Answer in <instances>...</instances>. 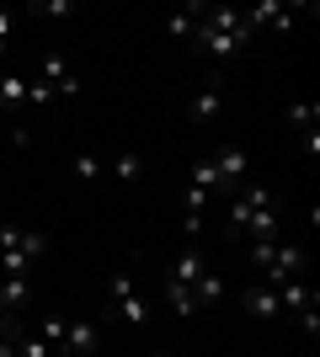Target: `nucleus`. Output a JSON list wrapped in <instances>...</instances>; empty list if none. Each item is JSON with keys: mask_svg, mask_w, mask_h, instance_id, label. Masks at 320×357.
I'll list each match as a JSON object with an SVG mask.
<instances>
[{"mask_svg": "<svg viewBox=\"0 0 320 357\" xmlns=\"http://www.w3.org/2000/svg\"><path fill=\"white\" fill-rule=\"evenodd\" d=\"M27 102V80L22 75H0V107H22Z\"/></svg>", "mask_w": 320, "mask_h": 357, "instance_id": "obj_14", "label": "nucleus"}, {"mask_svg": "<svg viewBox=\"0 0 320 357\" xmlns=\"http://www.w3.org/2000/svg\"><path fill=\"white\" fill-rule=\"evenodd\" d=\"M38 80H43V86H54V96H75L80 91V75L70 70V59H64V54H43V64H38Z\"/></svg>", "mask_w": 320, "mask_h": 357, "instance_id": "obj_8", "label": "nucleus"}, {"mask_svg": "<svg viewBox=\"0 0 320 357\" xmlns=\"http://www.w3.org/2000/svg\"><path fill=\"white\" fill-rule=\"evenodd\" d=\"M203 272H208V261H203V245L192 240V245H182V256H176V261L166 267V283H182V288H192V283L203 278Z\"/></svg>", "mask_w": 320, "mask_h": 357, "instance_id": "obj_9", "label": "nucleus"}, {"mask_svg": "<svg viewBox=\"0 0 320 357\" xmlns=\"http://www.w3.org/2000/svg\"><path fill=\"white\" fill-rule=\"evenodd\" d=\"M155 357H166V352H155Z\"/></svg>", "mask_w": 320, "mask_h": 357, "instance_id": "obj_24", "label": "nucleus"}, {"mask_svg": "<svg viewBox=\"0 0 320 357\" xmlns=\"http://www.w3.org/2000/svg\"><path fill=\"white\" fill-rule=\"evenodd\" d=\"M192 298H198V310H203V304H213V298H224V283H219V272H203L198 283H192Z\"/></svg>", "mask_w": 320, "mask_h": 357, "instance_id": "obj_15", "label": "nucleus"}, {"mask_svg": "<svg viewBox=\"0 0 320 357\" xmlns=\"http://www.w3.org/2000/svg\"><path fill=\"white\" fill-rule=\"evenodd\" d=\"M70 165H75L80 181H96V176H102V160H96L91 149H75V160H70Z\"/></svg>", "mask_w": 320, "mask_h": 357, "instance_id": "obj_17", "label": "nucleus"}, {"mask_svg": "<svg viewBox=\"0 0 320 357\" xmlns=\"http://www.w3.org/2000/svg\"><path fill=\"white\" fill-rule=\"evenodd\" d=\"M245 310H251V320H277V314H283V298H277V288L273 283H251L245 288Z\"/></svg>", "mask_w": 320, "mask_h": 357, "instance_id": "obj_10", "label": "nucleus"}, {"mask_svg": "<svg viewBox=\"0 0 320 357\" xmlns=\"http://www.w3.org/2000/svg\"><path fill=\"white\" fill-rule=\"evenodd\" d=\"M107 314L118 320V326H150V304L139 294L134 272H112V283H107Z\"/></svg>", "mask_w": 320, "mask_h": 357, "instance_id": "obj_4", "label": "nucleus"}, {"mask_svg": "<svg viewBox=\"0 0 320 357\" xmlns=\"http://www.w3.org/2000/svg\"><path fill=\"white\" fill-rule=\"evenodd\" d=\"M0 294H6L11 320H16V314H27V304H32V283H27V278H0Z\"/></svg>", "mask_w": 320, "mask_h": 357, "instance_id": "obj_11", "label": "nucleus"}, {"mask_svg": "<svg viewBox=\"0 0 320 357\" xmlns=\"http://www.w3.org/2000/svg\"><path fill=\"white\" fill-rule=\"evenodd\" d=\"M208 160H213V176H219V187H224V192L251 187V155H245L241 144H224L219 155H208Z\"/></svg>", "mask_w": 320, "mask_h": 357, "instance_id": "obj_5", "label": "nucleus"}, {"mask_svg": "<svg viewBox=\"0 0 320 357\" xmlns=\"http://www.w3.org/2000/svg\"><path fill=\"white\" fill-rule=\"evenodd\" d=\"M0 139H6V123H0Z\"/></svg>", "mask_w": 320, "mask_h": 357, "instance_id": "obj_23", "label": "nucleus"}, {"mask_svg": "<svg viewBox=\"0 0 320 357\" xmlns=\"http://www.w3.org/2000/svg\"><path fill=\"white\" fill-rule=\"evenodd\" d=\"M0 357H22V347H16V331H0Z\"/></svg>", "mask_w": 320, "mask_h": 357, "instance_id": "obj_19", "label": "nucleus"}, {"mask_svg": "<svg viewBox=\"0 0 320 357\" xmlns=\"http://www.w3.org/2000/svg\"><path fill=\"white\" fill-rule=\"evenodd\" d=\"M38 11H43V16H70L75 6H70V0H54V6H38Z\"/></svg>", "mask_w": 320, "mask_h": 357, "instance_id": "obj_21", "label": "nucleus"}, {"mask_svg": "<svg viewBox=\"0 0 320 357\" xmlns=\"http://www.w3.org/2000/svg\"><path fill=\"white\" fill-rule=\"evenodd\" d=\"M219 112H224V86H219V80H208V86H203L198 96H192V102L182 107V118L192 123V128H203V123H213V118H219Z\"/></svg>", "mask_w": 320, "mask_h": 357, "instance_id": "obj_7", "label": "nucleus"}, {"mask_svg": "<svg viewBox=\"0 0 320 357\" xmlns=\"http://www.w3.org/2000/svg\"><path fill=\"white\" fill-rule=\"evenodd\" d=\"M11 32H16V16L0 11V59H6V48H11Z\"/></svg>", "mask_w": 320, "mask_h": 357, "instance_id": "obj_18", "label": "nucleus"}, {"mask_svg": "<svg viewBox=\"0 0 320 357\" xmlns=\"http://www.w3.org/2000/svg\"><path fill=\"white\" fill-rule=\"evenodd\" d=\"M112 176L118 181H139L144 176V160H139L134 149H118V155H112Z\"/></svg>", "mask_w": 320, "mask_h": 357, "instance_id": "obj_13", "label": "nucleus"}, {"mask_svg": "<svg viewBox=\"0 0 320 357\" xmlns=\"http://www.w3.org/2000/svg\"><path fill=\"white\" fill-rule=\"evenodd\" d=\"M43 256H48V235L22 229V224H0V272L6 278H27Z\"/></svg>", "mask_w": 320, "mask_h": 357, "instance_id": "obj_3", "label": "nucleus"}, {"mask_svg": "<svg viewBox=\"0 0 320 357\" xmlns=\"http://www.w3.org/2000/svg\"><path fill=\"white\" fill-rule=\"evenodd\" d=\"M192 38L208 48L213 59H229V54H241L251 43V27H245V11H235V6H203Z\"/></svg>", "mask_w": 320, "mask_h": 357, "instance_id": "obj_1", "label": "nucleus"}, {"mask_svg": "<svg viewBox=\"0 0 320 357\" xmlns=\"http://www.w3.org/2000/svg\"><path fill=\"white\" fill-rule=\"evenodd\" d=\"M198 11L203 6H187V11L166 16V38H192V32H198Z\"/></svg>", "mask_w": 320, "mask_h": 357, "instance_id": "obj_12", "label": "nucleus"}, {"mask_svg": "<svg viewBox=\"0 0 320 357\" xmlns=\"http://www.w3.org/2000/svg\"><path fill=\"white\" fill-rule=\"evenodd\" d=\"M277 224H283V213H277L267 187H241V192H235V203H229V229H235V235L277 240Z\"/></svg>", "mask_w": 320, "mask_h": 357, "instance_id": "obj_2", "label": "nucleus"}, {"mask_svg": "<svg viewBox=\"0 0 320 357\" xmlns=\"http://www.w3.org/2000/svg\"><path fill=\"white\" fill-rule=\"evenodd\" d=\"M102 347V326H96L91 314H64V336H59V352L70 357H86Z\"/></svg>", "mask_w": 320, "mask_h": 357, "instance_id": "obj_6", "label": "nucleus"}, {"mask_svg": "<svg viewBox=\"0 0 320 357\" xmlns=\"http://www.w3.org/2000/svg\"><path fill=\"white\" fill-rule=\"evenodd\" d=\"M315 118H320L315 102H289V123L299 128V134H310V128H315Z\"/></svg>", "mask_w": 320, "mask_h": 357, "instance_id": "obj_16", "label": "nucleus"}, {"mask_svg": "<svg viewBox=\"0 0 320 357\" xmlns=\"http://www.w3.org/2000/svg\"><path fill=\"white\" fill-rule=\"evenodd\" d=\"M6 320H11V310H6V294H0V331H6Z\"/></svg>", "mask_w": 320, "mask_h": 357, "instance_id": "obj_22", "label": "nucleus"}, {"mask_svg": "<svg viewBox=\"0 0 320 357\" xmlns=\"http://www.w3.org/2000/svg\"><path fill=\"white\" fill-rule=\"evenodd\" d=\"M299 144H305V155H310V160H315V155H320V128H310V134H299Z\"/></svg>", "mask_w": 320, "mask_h": 357, "instance_id": "obj_20", "label": "nucleus"}]
</instances>
